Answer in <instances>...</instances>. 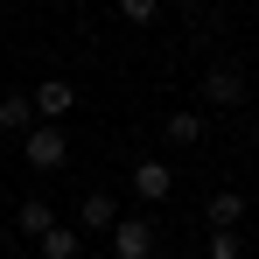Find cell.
I'll return each instance as SVG.
<instances>
[{"label": "cell", "instance_id": "8fae6325", "mask_svg": "<svg viewBox=\"0 0 259 259\" xmlns=\"http://www.w3.org/2000/svg\"><path fill=\"white\" fill-rule=\"evenodd\" d=\"M168 140H175V147L203 140V112H175V119H168Z\"/></svg>", "mask_w": 259, "mask_h": 259}, {"label": "cell", "instance_id": "9a60e30c", "mask_svg": "<svg viewBox=\"0 0 259 259\" xmlns=\"http://www.w3.org/2000/svg\"><path fill=\"white\" fill-rule=\"evenodd\" d=\"M0 7H7V0H0Z\"/></svg>", "mask_w": 259, "mask_h": 259}, {"label": "cell", "instance_id": "4fadbf2b", "mask_svg": "<svg viewBox=\"0 0 259 259\" xmlns=\"http://www.w3.org/2000/svg\"><path fill=\"white\" fill-rule=\"evenodd\" d=\"M210 259H245L238 252V231H210Z\"/></svg>", "mask_w": 259, "mask_h": 259}, {"label": "cell", "instance_id": "5b68a950", "mask_svg": "<svg viewBox=\"0 0 259 259\" xmlns=\"http://www.w3.org/2000/svg\"><path fill=\"white\" fill-rule=\"evenodd\" d=\"M203 98H210V105H245V77H238L231 63H217L210 77H203Z\"/></svg>", "mask_w": 259, "mask_h": 259}, {"label": "cell", "instance_id": "30bf717a", "mask_svg": "<svg viewBox=\"0 0 259 259\" xmlns=\"http://www.w3.org/2000/svg\"><path fill=\"white\" fill-rule=\"evenodd\" d=\"M14 224H21V231H28V238H42L49 224H56V210H49L42 196H28V203H21V210H14Z\"/></svg>", "mask_w": 259, "mask_h": 259}, {"label": "cell", "instance_id": "5bb4252c", "mask_svg": "<svg viewBox=\"0 0 259 259\" xmlns=\"http://www.w3.org/2000/svg\"><path fill=\"white\" fill-rule=\"evenodd\" d=\"M182 7H203V0H182Z\"/></svg>", "mask_w": 259, "mask_h": 259}, {"label": "cell", "instance_id": "2e32d148", "mask_svg": "<svg viewBox=\"0 0 259 259\" xmlns=\"http://www.w3.org/2000/svg\"><path fill=\"white\" fill-rule=\"evenodd\" d=\"M49 7H56V0H49Z\"/></svg>", "mask_w": 259, "mask_h": 259}, {"label": "cell", "instance_id": "7c38bea8", "mask_svg": "<svg viewBox=\"0 0 259 259\" xmlns=\"http://www.w3.org/2000/svg\"><path fill=\"white\" fill-rule=\"evenodd\" d=\"M119 14H126L133 28H147V21H154V14H161V0H119Z\"/></svg>", "mask_w": 259, "mask_h": 259}, {"label": "cell", "instance_id": "277c9868", "mask_svg": "<svg viewBox=\"0 0 259 259\" xmlns=\"http://www.w3.org/2000/svg\"><path fill=\"white\" fill-rule=\"evenodd\" d=\"M77 105V91H70V77H42L35 84V119H56L63 126V112Z\"/></svg>", "mask_w": 259, "mask_h": 259}, {"label": "cell", "instance_id": "9c48e42d", "mask_svg": "<svg viewBox=\"0 0 259 259\" xmlns=\"http://www.w3.org/2000/svg\"><path fill=\"white\" fill-rule=\"evenodd\" d=\"M0 126L28 133V126H35V98H28V91H7V98H0Z\"/></svg>", "mask_w": 259, "mask_h": 259}, {"label": "cell", "instance_id": "6da1fadb", "mask_svg": "<svg viewBox=\"0 0 259 259\" xmlns=\"http://www.w3.org/2000/svg\"><path fill=\"white\" fill-rule=\"evenodd\" d=\"M21 154H28V168H63V161H70V140H63V126H56V119H35V126L21 133Z\"/></svg>", "mask_w": 259, "mask_h": 259}, {"label": "cell", "instance_id": "3957f363", "mask_svg": "<svg viewBox=\"0 0 259 259\" xmlns=\"http://www.w3.org/2000/svg\"><path fill=\"white\" fill-rule=\"evenodd\" d=\"M133 196H140V203H168L175 196V168L168 161H140V168H133Z\"/></svg>", "mask_w": 259, "mask_h": 259}, {"label": "cell", "instance_id": "ba28073f", "mask_svg": "<svg viewBox=\"0 0 259 259\" xmlns=\"http://www.w3.org/2000/svg\"><path fill=\"white\" fill-rule=\"evenodd\" d=\"M77 224H84V231H112V224H119V203L98 189V196H84V203H77Z\"/></svg>", "mask_w": 259, "mask_h": 259}, {"label": "cell", "instance_id": "8992f818", "mask_svg": "<svg viewBox=\"0 0 259 259\" xmlns=\"http://www.w3.org/2000/svg\"><path fill=\"white\" fill-rule=\"evenodd\" d=\"M35 245H42V259H84V231H70V224H49Z\"/></svg>", "mask_w": 259, "mask_h": 259}, {"label": "cell", "instance_id": "52a82bcc", "mask_svg": "<svg viewBox=\"0 0 259 259\" xmlns=\"http://www.w3.org/2000/svg\"><path fill=\"white\" fill-rule=\"evenodd\" d=\"M203 210H210V231H238V217H245V196H238V189H217Z\"/></svg>", "mask_w": 259, "mask_h": 259}, {"label": "cell", "instance_id": "7a4b0ae2", "mask_svg": "<svg viewBox=\"0 0 259 259\" xmlns=\"http://www.w3.org/2000/svg\"><path fill=\"white\" fill-rule=\"evenodd\" d=\"M112 259H154V224L147 217H119L112 224Z\"/></svg>", "mask_w": 259, "mask_h": 259}]
</instances>
